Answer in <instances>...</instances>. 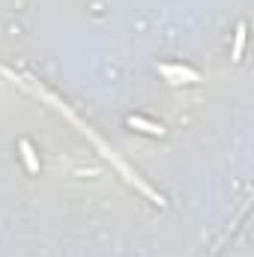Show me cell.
I'll list each match as a JSON object with an SVG mask.
<instances>
[{"instance_id": "1", "label": "cell", "mask_w": 254, "mask_h": 257, "mask_svg": "<svg viewBox=\"0 0 254 257\" xmlns=\"http://www.w3.org/2000/svg\"><path fill=\"white\" fill-rule=\"evenodd\" d=\"M159 72L165 75V78H174V84H197L200 81V75L189 69V66H174V63H165L159 66Z\"/></svg>"}, {"instance_id": "2", "label": "cell", "mask_w": 254, "mask_h": 257, "mask_svg": "<svg viewBox=\"0 0 254 257\" xmlns=\"http://www.w3.org/2000/svg\"><path fill=\"white\" fill-rule=\"evenodd\" d=\"M126 126H129V128H138V132H144V135H153V138H162V135H165V128L159 126V123H153V120H144V117H129Z\"/></svg>"}, {"instance_id": "3", "label": "cell", "mask_w": 254, "mask_h": 257, "mask_svg": "<svg viewBox=\"0 0 254 257\" xmlns=\"http://www.w3.org/2000/svg\"><path fill=\"white\" fill-rule=\"evenodd\" d=\"M18 150H21L24 168H27L30 174H39V159H36V153H33V147H30V141H21V144H18Z\"/></svg>"}, {"instance_id": "4", "label": "cell", "mask_w": 254, "mask_h": 257, "mask_svg": "<svg viewBox=\"0 0 254 257\" xmlns=\"http://www.w3.org/2000/svg\"><path fill=\"white\" fill-rule=\"evenodd\" d=\"M242 48H245V24L236 27V36H233V51H230V60L239 63L242 60Z\"/></svg>"}]
</instances>
